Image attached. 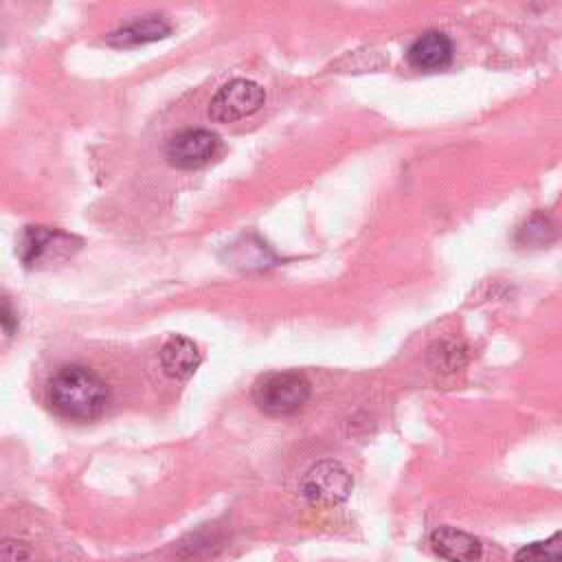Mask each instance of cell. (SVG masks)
<instances>
[{"label":"cell","instance_id":"1","mask_svg":"<svg viewBox=\"0 0 562 562\" xmlns=\"http://www.w3.org/2000/svg\"><path fill=\"white\" fill-rule=\"evenodd\" d=\"M108 402L105 382L83 364H64L48 382V404L61 417L90 422L103 415Z\"/></svg>","mask_w":562,"mask_h":562},{"label":"cell","instance_id":"2","mask_svg":"<svg viewBox=\"0 0 562 562\" xmlns=\"http://www.w3.org/2000/svg\"><path fill=\"white\" fill-rule=\"evenodd\" d=\"M310 397V382L299 371H272L252 386L255 404L268 415H288L301 408Z\"/></svg>","mask_w":562,"mask_h":562},{"label":"cell","instance_id":"3","mask_svg":"<svg viewBox=\"0 0 562 562\" xmlns=\"http://www.w3.org/2000/svg\"><path fill=\"white\" fill-rule=\"evenodd\" d=\"M266 101V92L250 79H233L224 83L209 103V116L215 123H233L255 114Z\"/></svg>","mask_w":562,"mask_h":562},{"label":"cell","instance_id":"4","mask_svg":"<svg viewBox=\"0 0 562 562\" xmlns=\"http://www.w3.org/2000/svg\"><path fill=\"white\" fill-rule=\"evenodd\" d=\"M353 487L349 472L338 461H318L301 481V494L312 505L342 503Z\"/></svg>","mask_w":562,"mask_h":562},{"label":"cell","instance_id":"5","mask_svg":"<svg viewBox=\"0 0 562 562\" xmlns=\"http://www.w3.org/2000/svg\"><path fill=\"white\" fill-rule=\"evenodd\" d=\"M217 136L209 130H182L167 143V160L178 169H198L217 151Z\"/></svg>","mask_w":562,"mask_h":562},{"label":"cell","instance_id":"6","mask_svg":"<svg viewBox=\"0 0 562 562\" xmlns=\"http://www.w3.org/2000/svg\"><path fill=\"white\" fill-rule=\"evenodd\" d=\"M75 237L61 233V231H50L44 226H26V231L20 237L18 244V255L22 259L24 266H35L42 259H48L50 250H61L64 255H68L72 250Z\"/></svg>","mask_w":562,"mask_h":562},{"label":"cell","instance_id":"7","mask_svg":"<svg viewBox=\"0 0 562 562\" xmlns=\"http://www.w3.org/2000/svg\"><path fill=\"white\" fill-rule=\"evenodd\" d=\"M432 551L448 562H476L481 558V540L457 527H437L430 533Z\"/></svg>","mask_w":562,"mask_h":562},{"label":"cell","instance_id":"8","mask_svg":"<svg viewBox=\"0 0 562 562\" xmlns=\"http://www.w3.org/2000/svg\"><path fill=\"white\" fill-rule=\"evenodd\" d=\"M406 57L417 70H441L452 59V42L441 31H426L408 46Z\"/></svg>","mask_w":562,"mask_h":562},{"label":"cell","instance_id":"9","mask_svg":"<svg viewBox=\"0 0 562 562\" xmlns=\"http://www.w3.org/2000/svg\"><path fill=\"white\" fill-rule=\"evenodd\" d=\"M202 362V356L193 340L184 336L169 338L160 349V367L169 378L184 380L189 378Z\"/></svg>","mask_w":562,"mask_h":562},{"label":"cell","instance_id":"10","mask_svg":"<svg viewBox=\"0 0 562 562\" xmlns=\"http://www.w3.org/2000/svg\"><path fill=\"white\" fill-rule=\"evenodd\" d=\"M169 31H171V26L162 15H147V18H140V20H134V22L121 26L119 31L110 33L105 40L112 46L127 48V46H138V44L162 40L169 35Z\"/></svg>","mask_w":562,"mask_h":562},{"label":"cell","instance_id":"11","mask_svg":"<svg viewBox=\"0 0 562 562\" xmlns=\"http://www.w3.org/2000/svg\"><path fill=\"white\" fill-rule=\"evenodd\" d=\"M514 562H562V531L520 547L514 553Z\"/></svg>","mask_w":562,"mask_h":562},{"label":"cell","instance_id":"12","mask_svg":"<svg viewBox=\"0 0 562 562\" xmlns=\"http://www.w3.org/2000/svg\"><path fill=\"white\" fill-rule=\"evenodd\" d=\"M437 358V362H432V367L437 371H454L463 364L465 356L463 349L452 345V342H439L435 349H430V360Z\"/></svg>","mask_w":562,"mask_h":562},{"label":"cell","instance_id":"13","mask_svg":"<svg viewBox=\"0 0 562 562\" xmlns=\"http://www.w3.org/2000/svg\"><path fill=\"white\" fill-rule=\"evenodd\" d=\"M553 228L549 226V222L540 215L531 217L520 231H518V239L520 241H527V244H540V241H547L549 239V233Z\"/></svg>","mask_w":562,"mask_h":562},{"label":"cell","instance_id":"14","mask_svg":"<svg viewBox=\"0 0 562 562\" xmlns=\"http://www.w3.org/2000/svg\"><path fill=\"white\" fill-rule=\"evenodd\" d=\"M31 555V549L26 542L15 540V538H7L2 544V560L4 562H26Z\"/></svg>","mask_w":562,"mask_h":562},{"label":"cell","instance_id":"15","mask_svg":"<svg viewBox=\"0 0 562 562\" xmlns=\"http://www.w3.org/2000/svg\"><path fill=\"white\" fill-rule=\"evenodd\" d=\"M0 321H2L4 336H13V331L18 327V316H15V312H13V307H11V303L7 299L2 301V316H0Z\"/></svg>","mask_w":562,"mask_h":562}]
</instances>
